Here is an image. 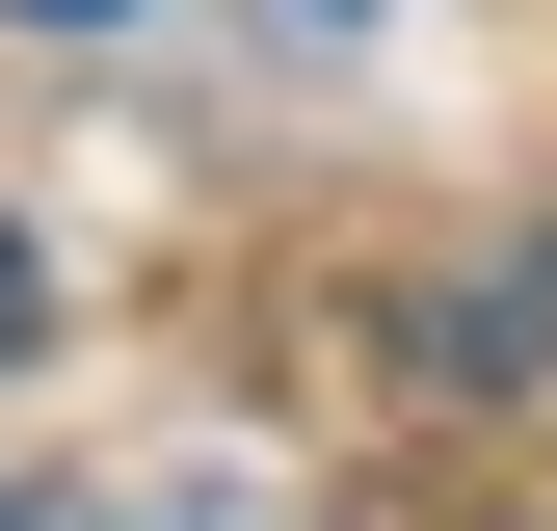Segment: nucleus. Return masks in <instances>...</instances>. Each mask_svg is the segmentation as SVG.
Returning a JSON list of instances; mask_svg holds the SVG:
<instances>
[{
    "label": "nucleus",
    "instance_id": "obj_1",
    "mask_svg": "<svg viewBox=\"0 0 557 531\" xmlns=\"http://www.w3.org/2000/svg\"><path fill=\"white\" fill-rule=\"evenodd\" d=\"M0 531H265V505H81V479H0Z\"/></svg>",
    "mask_w": 557,
    "mask_h": 531
},
{
    "label": "nucleus",
    "instance_id": "obj_2",
    "mask_svg": "<svg viewBox=\"0 0 557 531\" xmlns=\"http://www.w3.org/2000/svg\"><path fill=\"white\" fill-rule=\"evenodd\" d=\"M53 346V266H27V213H0V372H27Z\"/></svg>",
    "mask_w": 557,
    "mask_h": 531
},
{
    "label": "nucleus",
    "instance_id": "obj_3",
    "mask_svg": "<svg viewBox=\"0 0 557 531\" xmlns=\"http://www.w3.org/2000/svg\"><path fill=\"white\" fill-rule=\"evenodd\" d=\"M0 27H133V0H0Z\"/></svg>",
    "mask_w": 557,
    "mask_h": 531
}]
</instances>
